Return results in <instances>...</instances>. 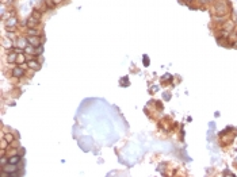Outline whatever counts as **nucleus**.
<instances>
[{
    "instance_id": "f257e3e1",
    "label": "nucleus",
    "mask_w": 237,
    "mask_h": 177,
    "mask_svg": "<svg viewBox=\"0 0 237 177\" xmlns=\"http://www.w3.org/2000/svg\"><path fill=\"white\" fill-rule=\"evenodd\" d=\"M213 15H228L230 14V8L226 0H215L213 4Z\"/></svg>"
},
{
    "instance_id": "f03ea898",
    "label": "nucleus",
    "mask_w": 237,
    "mask_h": 177,
    "mask_svg": "<svg viewBox=\"0 0 237 177\" xmlns=\"http://www.w3.org/2000/svg\"><path fill=\"white\" fill-rule=\"evenodd\" d=\"M11 76L14 77V79H23V77L26 76V71H24L20 65L15 64V66L11 68Z\"/></svg>"
},
{
    "instance_id": "7ed1b4c3",
    "label": "nucleus",
    "mask_w": 237,
    "mask_h": 177,
    "mask_svg": "<svg viewBox=\"0 0 237 177\" xmlns=\"http://www.w3.org/2000/svg\"><path fill=\"white\" fill-rule=\"evenodd\" d=\"M2 47L10 52V50H12V49L15 47V42L11 38H8L7 35H3L2 37Z\"/></svg>"
},
{
    "instance_id": "20e7f679",
    "label": "nucleus",
    "mask_w": 237,
    "mask_h": 177,
    "mask_svg": "<svg viewBox=\"0 0 237 177\" xmlns=\"http://www.w3.org/2000/svg\"><path fill=\"white\" fill-rule=\"evenodd\" d=\"M39 23H41V20H38V19H35L34 16H28L27 18V20L24 22V26H26V28H37L39 26Z\"/></svg>"
},
{
    "instance_id": "39448f33",
    "label": "nucleus",
    "mask_w": 237,
    "mask_h": 177,
    "mask_svg": "<svg viewBox=\"0 0 237 177\" xmlns=\"http://www.w3.org/2000/svg\"><path fill=\"white\" fill-rule=\"evenodd\" d=\"M16 58H18V53H15L14 50H10L8 54L3 58V62L7 61V64H16Z\"/></svg>"
},
{
    "instance_id": "423d86ee",
    "label": "nucleus",
    "mask_w": 237,
    "mask_h": 177,
    "mask_svg": "<svg viewBox=\"0 0 237 177\" xmlns=\"http://www.w3.org/2000/svg\"><path fill=\"white\" fill-rule=\"evenodd\" d=\"M27 42H28V45H31V46H34V47L42 46L41 37H30V35H27Z\"/></svg>"
},
{
    "instance_id": "0eeeda50",
    "label": "nucleus",
    "mask_w": 237,
    "mask_h": 177,
    "mask_svg": "<svg viewBox=\"0 0 237 177\" xmlns=\"http://www.w3.org/2000/svg\"><path fill=\"white\" fill-rule=\"evenodd\" d=\"M27 65H28V68L31 69V71H39L41 69V64H39V61H37V58H28L27 60Z\"/></svg>"
},
{
    "instance_id": "6e6552de",
    "label": "nucleus",
    "mask_w": 237,
    "mask_h": 177,
    "mask_svg": "<svg viewBox=\"0 0 237 177\" xmlns=\"http://www.w3.org/2000/svg\"><path fill=\"white\" fill-rule=\"evenodd\" d=\"M0 170L7 172V173H10V176H11V173H15V172H18V165H15V164H10V162H8L7 165H4V166L0 168Z\"/></svg>"
},
{
    "instance_id": "1a4fd4ad",
    "label": "nucleus",
    "mask_w": 237,
    "mask_h": 177,
    "mask_svg": "<svg viewBox=\"0 0 237 177\" xmlns=\"http://www.w3.org/2000/svg\"><path fill=\"white\" fill-rule=\"evenodd\" d=\"M2 137L6 138L7 141L11 143V145H14L15 141H16V139H15V135L12 134V133H10V131H2Z\"/></svg>"
},
{
    "instance_id": "9d476101",
    "label": "nucleus",
    "mask_w": 237,
    "mask_h": 177,
    "mask_svg": "<svg viewBox=\"0 0 237 177\" xmlns=\"http://www.w3.org/2000/svg\"><path fill=\"white\" fill-rule=\"evenodd\" d=\"M28 45L27 42V37H18V39H16V42H15V46H18V47H22L24 49Z\"/></svg>"
},
{
    "instance_id": "9b49d317",
    "label": "nucleus",
    "mask_w": 237,
    "mask_h": 177,
    "mask_svg": "<svg viewBox=\"0 0 237 177\" xmlns=\"http://www.w3.org/2000/svg\"><path fill=\"white\" fill-rule=\"evenodd\" d=\"M229 19V14L228 15H213V22L214 23H224V22H226V20Z\"/></svg>"
},
{
    "instance_id": "f8f14e48",
    "label": "nucleus",
    "mask_w": 237,
    "mask_h": 177,
    "mask_svg": "<svg viewBox=\"0 0 237 177\" xmlns=\"http://www.w3.org/2000/svg\"><path fill=\"white\" fill-rule=\"evenodd\" d=\"M24 54L27 57H30V58H33V57L35 56V47L31 46V45H27V46L24 47Z\"/></svg>"
},
{
    "instance_id": "ddd939ff",
    "label": "nucleus",
    "mask_w": 237,
    "mask_h": 177,
    "mask_svg": "<svg viewBox=\"0 0 237 177\" xmlns=\"http://www.w3.org/2000/svg\"><path fill=\"white\" fill-rule=\"evenodd\" d=\"M26 34L30 35V37H42L43 34L41 32L38 28H27L26 30Z\"/></svg>"
},
{
    "instance_id": "4468645a",
    "label": "nucleus",
    "mask_w": 237,
    "mask_h": 177,
    "mask_svg": "<svg viewBox=\"0 0 237 177\" xmlns=\"http://www.w3.org/2000/svg\"><path fill=\"white\" fill-rule=\"evenodd\" d=\"M8 162H10V164H15V165H18V164L20 162V155H19V154L11 155L10 160H8Z\"/></svg>"
},
{
    "instance_id": "2eb2a0df",
    "label": "nucleus",
    "mask_w": 237,
    "mask_h": 177,
    "mask_svg": "<svg viewBox=\"0 0 237 177\" xmlns=\"http://www.w3.org/2000/svg\"><path fill=\"white\" fill-rule=\"evenodd\" d=\"M24 62H27V57L24 53H22V54H18V58H16V64L20 65V64H24Z\"/></svg>"
},
{
    "instance_id": "dca6fc26",
    "label": "nucleus",
    "mask_w": 237,
    "mask_h": 177,
    "mask_svg": "<svg viewBox=\"0 0 237 177\" xmlns=\"http://www.w3.org/2000/svg\"><path fill=\"white\" fill-rule=\"evenodd\" d=\"M31 16H34L35 19L41 20V18H42V11H39L38 8H34V10H33V12H31Z\"/></svg>"
},
{
    "instance_id": "f3484780",
    "label": "nucleus",
    "mask_w": 237,
    "mask_h": 177,
    "mask_svg": "<svg viewBox=\"0 0 237 177\" xmlns=\"http://www.w3.org/2000/svg\"><path fill=\"white\" fill-rule=\"evenodd\" d=\"M43 3H45V6H46L48 10H53V8L56 7V3L53 2V0H43Z\"/></svg>"
},
{
    "instance_id": "a211bd4d",
    "label": "nucleus",
    "mask_w": 237,
    "mask_h": 177,
    "mask_svg": "<svg viewBox=\"0 0 237 177\" xmlns=\"http://www.w3.org/2000/svg\"><path fill=\"white\" fill-rule=\"evenodd\" d=\"M6 8H7V4H3L2 3V11H0V14H2V16L6 14Z\"/></svg>"
},
{
    "instance_id": "6ab92c4d",
    "label": "nucleus",
    "mask_w": 237,
    "mask_h": 177,
    "mask_svg": "<svg viewBox=\"0 0 237 177\" xmlns=\"http://www.w3.org/2000/svg\"><path fill=\"white\" fill-rule=\"evenodd\" d=\"M14 2H15V0H2V3L3 4H7V6H10V4H12Z\"/></svg>"
},
{
    "instance_id": "aec40b11",
    "label": "nucleus",
    "mask_w": 237,
    "mask_h": 177,
    "mask_svg": "<svg viewBox=\"0 0 237 177\" xmlns=\"http://www.w3.org/2000/svg\"><path fill=\"white\" fill-rule=\"evenodd\" d=\"M125 83H129V81H128V77H124V79L121 80V85H122V87H125Z\"/></svg>"
},
{
    "instance_id": "412c9836",
    "label": "nucleus",
    "mask_w": 237,
    "mask_h": 177,
    "mask_svg": "<svg viewBox=\"0 0 237 177\" xmlns=\"http://www.w3.org/2000/svg\"><path fill=\"white\" fill-rule=\"evenodd\" d=\"M144 64H145V66H148V64H149V60H148V56H144Z\"/></svg>"
},
{
    "instance_id": "4be33fe9",
    "label": "nucleus",
    "mask_w": 237,
    "mask_h": 177,
    "mask_svg": "<svg viewBox=\"0 0 237 177\" xmlns=\"http://www.w3.org/2000/svg\"><path fill=\"white\" fill-rule=\"evenodd\" d=\"M168 79H171V75H168V73H167V75H164V77L161 79V81H165V80H168Z\"/></svg>"
},
{
    "instance_id": "5701e85b",
    "label": "nucleus",
    "mask_w": 237,
    "mask_h": 177,
    "mask_svg": "<svg viewBox=\"0 0 237 177\" xmlns=\"http://www.w3.org/2000/svg\"><path fill=\"white\" fill-rule=\"evenodd\" d=\"M184 2H187V3H190V2H195V0H184Z\"/></svg>"
}]
</instances>
